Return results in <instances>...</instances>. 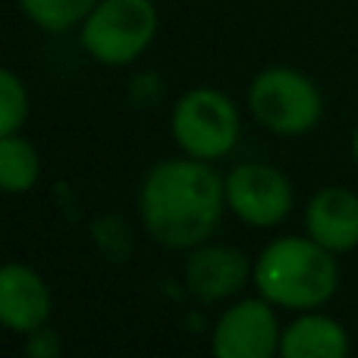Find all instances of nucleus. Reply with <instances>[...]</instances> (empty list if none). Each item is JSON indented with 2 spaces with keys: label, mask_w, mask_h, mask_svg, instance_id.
Listing matches in <instances>:
<instances>
[{
  "label": "nucleus",
  "mask_w": 358,
  "mask_h": 358,
  "mask_svg": "<svg viewBox=\"0 0 358 358\" xmlns=\"http://www.w3.org/2000/svg\"><path fill=\"white\" fill-rule=\"evenodd\" d=\"M50 315L48 283L25 264L0 267V327L31 334Z\"/></svg>",
  "instance_id": "9"
},
{
  "label": "nucleus",
  "mask_w": 358,
  "mask_h": 358,
  "mask_svg": "<svg viewBox=\"0 0 358 358\" xmlns=\"http://www.w3.org/2000/svg\"><path fill=\"white\" fill-rule=\"evenodd\" d=\"M255 286L280 308H321L340 286V267L330 248L311 236H283L261 252L252 271Z\"/></svg>",
  "instance_id": "2"
},
{
  "label": "nucleus",
  "mask_w": 358,
  "mask_h": 358,
  "mask_svg": "<svg viewBox=\"0 0 358 358\" xmlns=\"http://www.w3.org/2000/svg\"><path fill=\"white\" fill-rule=\"evenodd\" d=\"M227 208L248 227H277L292 210L289 179L271 164H239L223 179Z\"/></svg>",
  "instance_id": "6"
},
{
  "label": "nucleus",
  "mask_w": 358,
  "mask_h": 358,
  "mask_svg": "<svg viewBox=\"0 0 358 358\" xmlns=\"http://www.w3.org/2000/svg\"><path fill=\"white\" fill-rule=\"evenodd\" d=\"M349 352V336L340 321L327 315L296 317L280 336V355L283 358H343Z\"/></svg>",
  "instance_id": "11"
},
{
  "label": "nucleus",
  "mask_w": 358,
  "mask_h": 358,
  "mask_svg": "<svg viewBox=\"0 0 358 358\" xmlns=\"http://www.w3.org/2000/svg\"><path fill=\"white\" fill-rule=\"evenodd\" d=\"M41 176V157L35 145L19 132L0 136V192H29Z\"/></svg>",
  "instance_id": "12"
},
{
  "label": "nucleus",
  "mask_w": 358,
  "mask_h": 358,
  "mask_svg": "<svg viewBox=\"0 0 358 358\" xmlns=\"http://www.w3.org/2000/svg\"><path fill=\"white\" fill-rule=\"evenodd\" d=\"M305 229L311 239L321 242L334 255L352 252L358 245V195L352 189H340V185L321 189L308 201Z\"/></svg>",
  "instance_id": "10"
},
{
  "label": "nucleus",
  "mask_w": 358,
  "mask_h": 358,
  "mask_svg": "<svg viewBox=\"0 0 358 358\" xmlns=\"http://www.w3.org/2000/svg\"><path fill=\"white\" fill-rule=\"evenodd\" d=\"M248 258L233 245H195L185 261V286L201 302L229 299L248 283Z\"/></svg>",
  "instance_id": "8"
},
{
  "label": "nucleus",
  "mask_w": 358,
  "mask_h": 358,
  "mask_svg": "<svg viewBox=\"0 0 358 358\" xmlns=\"http://www.w3.org/2000/svg\"><path fill=\"white\" fill-rule=\"evenodd\" d=\"M248 107L264 129L277 136H305L317 126L324 101L308 76L286 66L264 69L248 88Z\"/></svg>",
  "instance_id": "4"
},
{
  "label": "nucleus",
  "mask_w": 358,
  "mask_h": 358,
  "mask_svg": "<svg viewBox=\"0 0 358 358\" xmlns=\"http://www.w3.org/2000/svg\"><path fill=\"white\" fill-rule=\"evenodd\" d=\"M29 113V94L16 73L0 66V136L19 132Z\"/></svg>",
  "instance_id": "14"
},
{
  "label": "nucleus",
  "mask_w": 358,
  "mask_h": 358,
  "mask_svg": "<svg viewBox=\"0 0 358 358\" xmlns=\"http://www.w3.org/2000/svg\"><path fill=\"white\" fill-rule=\"evenodd\" d=\"M31 340H29V352L31 355H38V358H44V355H57V340H54V334L50 330H44V327H38V330H31Z\"/></svg>",
  "instance_id": "15"
},
{
  "label": "nucleus",
  "mask_w": 358,
  "mask_h": 358,
  "mask_svg": "<svg viewBox=\"0 0 358 358\" xmlns=\"http://www.w3.org/2000/svg\"><path fill=\"white\" fill-rule=\"evenodd\" d=\"M157 10L151 0H101L82 19V48L107 66L138 60L155 41Z\"/></svg>",
  "instance_id": "3"
},
{
  "label": "nucleus",
  "mask_w": 358,
  "mask_h": 358,
  "mask_svg": "<svg viewBox=\"0 0 358 358\" xmlns=\"http://www.w3.org/2000/svg\"><path fill=\"white\" fill-rule=\"evenodd\" d=\"M173 136L189 157L217 161L229 155L239 138V110L217 88H195L176 101Z\"/></svg>",
  "instance_id": "5"
},
{
  "label": "nucleus",
  "mask_w": 358,
  "mask_h": 358,
  "mask_svg": "<svg viewBox=\"0 0 358 358\" xmlns=\"http://www.w3.org/2000/svg\"><path fill=\"white\" fill-rule=\"evenodd\" d=\"M101 0H19L22 13L44 31H63L82 22Z\"/></svg>",
  "instance_id": "13"
},
{
  "label": "nucleus",
  "mask_w": 358,
  "mask_h": 358,
  "mask_svg": "<svg viewBox=\"0 0 358 358\" xmlns=\"http://www.w3.org/2000/svg\"><path fill=\"white\" fill-rule=\"evenodd\" d=\"M352 157H355V167H358V126H355V136H352Z\"/></svg>",
  "instance_id": "16"
},
{
  "label": "nucleus",
  "mask_w": 358,
  "mask_h": 358,
  "mask_svg": "<svg viewBox=\"0 0 358 358\" xmlns=\"http://www.w3.org/2000/svg\"><path fill=\"white\" fill-rule=\"evenodd\" d=\"M280 330L271 302L242 299L227 308L210 334V352L217 358H271L280 352Z\"/></svg>",
  "instance_id": "7"
},
{
  "label": "nucleus",
  "mask_w": 358,
  "mask_h": 358,
  "mask_svg": "<svg viewBox=\"0 0 358 358\" xmlns=\"http://www.w3.org/2000/svg\"><path fill=\"white\" fill-rule=\"evenodd\" d=\"M227 192L210 161H164L145 176L138 214L151 239L167 248H195L220 227Z\"/></svg>",
  "instance_id": "1"
}]
</instances>
